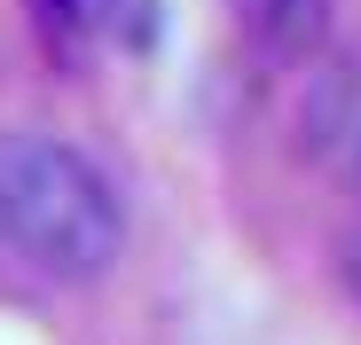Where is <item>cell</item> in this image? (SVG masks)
Here are the masks:
<instances>
[{
  "instance_id": "cell-1",
  "label": "cell",
  "mask_w": 361,
  "mask_h": 345,
  "mask_svg": "<svg viewBox=\"0 0 361 345\" xmlns=\"http://www.w3.org/2000/svg\"><path fill=\"white\" fill-rule=\"evenodd\" d=\"M0 244L55 282L110 275L118 244H126L110 172L63 134L8 126L0 134Z\"/></svg>"
},
{
  "instance_id": "cell-2",
  "label": "cell",
  "mask_w": 361,
  "mask_h": 345,
  "mask_svg": "<svg viewBox=\"0 0 361 345\" xmlns=\"http://www.w3.org/2000/svg\"><path fill=\"white\" fill-rule=\"evenodd\" d=\"M298 142L322 172L361 196V55H330V63L307 79V102H298Z\"/></svg>"
},
{
  "instance_id": "cell-3",
  "label": "cell",
  "mask_w": 361,
  "mask_h": 345,
  "mask_svg": "<svg viewBox=\"0 0 361 345\" xmlns=\"http://www.w3.org/2000/svg\"><path fill=\"white\" fill-rule=\"evenodd\" d=\"M252 32L275 63H314L330 39V0H252Z\"/></svg>"
},
{
  "instance_id": "cell-4",
  "label": "cell",
  "mask_w": 361,
  "mask_h": 345,
  "mask_svg": "<svg viewBox=\"0 0 361 345\" xmlns=\"http://www.w3.org/2000/svg\"><path fill=\"white\" fill-rule=\"evenodd\" d=\"M32 32L63 71H79L110 32V0H32Z\"/></svg>"
},
{
  "instance_id": "cell-5",
  "label": "cell",
  "mask_w": 361,
  "mask_h": 345,
  "mask_svg": "<svg viewBox=\"0 0 361 345\" xmlns=\"http://www.w3.org/2000/svg\"><path fill=\"white\" fill-rule=\"evenodd\" d=\"M345 275H353V299H361V227H353V244H345Z\"/></svg>"
}]
</instances>
